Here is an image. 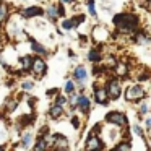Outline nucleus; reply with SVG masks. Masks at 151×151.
Returning a JSON list of instances; mask_svg holds the SVG:
<instances>
[{
	"label": "nucleus",
	"instance_id": "obj_32",
	"mask_svg": "<svg viewBox=\"0 0 151 151\" xmlns=\"http://www.w3.org/2000/svg\"><path fill=\"white\" fill-rule=\"evenodd\" d=\"M72 124H73V125H75V127H76V128H78V127H80V122H78V119H76V117H73V119H72Z\"/></svg>",
	"mask_w": 151,
	"mask_h": 151
},
{
	"label": "nucleus",
	"instance_id": "obj_24",
	"mask_svg": "<svg viewBox=\"0 0 151 151\" xmlns=\"http://www.w3.org/2000/svg\"><path fill=\"white\" fill-rule=\"evenodd\" d=\"M88 8H89V13L93 17H96V10H94V0H88Z\"/></svg>",
	"mask_w": 151,
	"mask_h": 151
},
{
	"label": "nucleus",
	"instance_id": "obj_11",
	"mask_svg": "<svg viewBox=\"0 0 151 151\" xmlns=\"http://www.w3.org/2000/svg\"><path fill=\"white\" fill-rule=\"evenodd\" d=\"M62 112H63V109L60 107V106H57V104H54L52 107H50V111H49V114H50V117L52 119H59L60 115H62Z\"/></svg>",
	"mask_w": 151,
	"mask_h": 151
},
{
	"label": "nucleus",
	"instance_id": "obj_8",
	"mask_svg": "<svg viewBox=\"0 0 151 151\" xmlns=\"http://www.w3.org/2000/svg\"><path fill=\"white\" fill-rule=\"evenodd\" d=\"M42 13H44L42 8H39V7H29V8H26V10L23 12V17H24V18H31V17L42 15Z\"/></svg>",
	"mask_w": 151,
	"mask_h": 151
},
{
	"label": "nucleus",
	"instance_id": "obj_9",
	"mask_svg": "<svg viewBox=\"0 0 151 151\" xmlns=\"http://www.w3.org/2000/svg\"><path fill=\"white\" fill-rule=\"evenodd\" d=\"M73 76L80 81V85H83V80H86V68L85 67H76L75 72H73Z\"/></svg>",
	"mask_w": 151,
	"mask_h": 151
},
{
	"label": "nucleus",
	"instance_id": "obj_27",
	"mask_svg": "<svg viewBox=\"0 0 151 151\" xmlns=\"http://www.w3.org/2000/svg\"><path fill=\"white\" fill-rule=\"evenodd\" d=\"M62 26L65 28V29H72V28H73V24H72V21H70V20H65V21L62 23Z\"/></svg>",
	"mask_w": 151,
	"mask_h": 151
},
{
	"label": "nucleus",
	"instance_id": "obj_23",
	"mask_svg": "<svg viewBox=\"0 0 151 151\" xmlns=\"http://www.w3.org/2000/svg\"><path fill=\"white\" fill-rule=\"evenodd\" d=\"M65 91L70 93V94L75 91V85H73V81H67V83H65Z\"/></svg>",
	"mask_w": 151,
	"mask_h": 151
},
{
	"label": "nucleus",
	"instance_id": "obj_5",
	"mask_svg": "<svg viewBox=\"0 0 151 151\" xmlns=\"http://www.w3.org/2000/svg\"><path fill=\"white\" fill-rule=\"evenodd\" d=\"M127 99H130V101H135V99H141L145 96V91L141 86L135 85V86H130V88L127 89Z\"/></svg>",
	"mask_w": 151,
	"mask_h": 151
},
{
	"label": "nucleus",
	"instance_id": "obj_6",
	"mask_svg": "<svg viewBox=\"0 0 151 151\" xmlns=\"http://www.w3.org/2000/svg\"><path fill=\"white\" fill-rule=\"evenodd\" d=\"M33 72L36 73V75H44V72H46V62H44L42 59H39V57H36V59L33 60Z\"/></svg>",
	"mask_w": 151,
	"mask_h": 151
},
{
	"label": "nucleus",
	"instance_id": "obj_4",
	"mask_svg": "<svg viewBox=\"0 0 151 151\" xmlns=\"http://www.w3.org/2000/svg\"><path fill=\"white\" fill-rule=\"evenodd\" d=\"M102 148V141L96 135H89L86 140V151H99Z\"/></svg>",
	"mask_w": 151,
	"mask_h": 151
},
{
	"label": "nucleus",
	"instance_id": "obj_14",
	"mask_svg": "<svg viewBox=\"0 0 151 151\" xmlns=\"http://www.w3.org/2000/svg\"><path fill=\"white\" fill-rule=\"evenodd\" d=\"M33 60L34 59H31L29 55H24L23 59H21V65H23V68L24 70H29L31 67H33Z\"/></svg>",
	"mask_w": 151,
	"mask_h": 151
},
{
	"label": "nucleus",
	"instance_id": "obj_13",
	"mask_svg": "<svg viewBox=\"0 0 151 151\" xmlns=\"http://www.w3.org/2000/svg\"><path fill=\"white\" fill-rule=\"evenodd\" d=\"M47 17L50 18V20H55L57 17H59V7H55V5H50L49 8H47Z\"/></svg>",
	"mask_w": 151,
	"mask_h": 151
},
{
	"label": "nucleus",
	"instance_id": "obj_7",
	"mask_svg": "<svg viewBox=\"0 0 151 151\" xmlns=\"http://www.w3.org/2000/svg\"><path fill=\"white\" fill-rule=\"evenodd\" d=\"M94 98H96V101H98L99 104H106V102H107V99H109L107 89H104V88H96Z\"/></svg>",
	"mask_w": 151,
	"mask_h": 151
},
{
	"label": "nucleus",
	"instance_id": "obj_18",
	"mask_svg": "<svg viewBox=\"0 0 151 151\" xmlns=\"http://www.w3.org/2000/svg\"><path fill=\"white\" fill-rule=\"evenodd\" d=\"M115 72H117V75L124 76L125 73H127V65H124V63H119V65H115Z\"/></svg>",
	"mask_w": 151,
	"mask_h": 151
},
{
	"label": "nucleus",
	"instance_id": "obj_17",
	"mask_svg": "<svg viewBox=\"0 0 151 151\" xmlns=\"http://www.w3.org/2000/svg\"><path fill=\"white\" fill-rule=\"evenodd\" d=\"M135 41H137L138 44H148V42H151V41L148 39V37L145 36L143 33H138V34H135Z\"/></svg>",
	"mask_w": 151,
	"mask_h": 151
},
{
	"label": "nucleus",
	"instance_id": "obj_12",
	"mask_svg": "<svg viewBox=\"0 0 151 151\" xmlns=\"http://www.w3.org/2000/svg\"><path fill=\"white\" fill-rule=\"evenodd\" d=\"M46 150H47V141L42 137L37 138L36 145H34V151H46Z\"/></svg>",
	"mask_w": 151,
	"mask_h": 151
},
{
	"label": "nucleus",
	"instance_id": "obj_31",
	"mask_svg": "<svg viewBox=\"0 0 151 151\" xmlns=\"http://www.w3.org/2000/svg\"><path fill=\"white\" fill-rule=\"evenodd\" d=\"M59 15H60V17H63V15H65V8H63L62 4L59 5Z\"/></svg>",
	"mask_w": 151,
	"mask_h": 151
},
{
	"label": "nucleus",
	"instance_id": "obj_19",
	"mask_svg": "<svg viewBox=\"0 0 151 151\" xmlns=\"http://www.w3.org/2000/svg\"><path fill=\"white\" fill-rule=\"evenodd\" d=\"M31 46H33V49L36 50L37 54H46V49H44V47L41 46V44H37L36 41H33V42H31Z\"/></svg>",
	"mask_w": 151,
	"mask_h": 151
},
{
	"label": "nucleus",
	"instance_id": "obj_20",
	"mask_svg": "<svg viewBox=\"0 0 151 151\" xmlns=\"http://www.w3.org/2000/svg\"><path fill=\"white\" fill-rule=\"evenodd\" d=\"M29 141H31V133H24L23 138H21V146L26 148L28 145H29Z\"/></svg>",
	"mask_w": 151,
	"mask_h": 151
},
{
	"label": "nucleus",
	"instance_id": "obj_26",
	"mask_svg": "<svg viewBox=\"0 0 151 151\" xmlns=\"http://www.w3.org/2000/svg\"><path fill=\"white\" fill-rule=\"evenodd\" d=\"M21 86H23V89H31V88H34V83L33 81H24Z\"/></svg>",
	"mask_w": 151,
	"mask_h": 151
},
{
	"label": "nucleus",
	"instance_id": "obj_1",
	"mask_svg": "<svg viewBox=\"0 0 151 151\" xmlns=\"http://www.w3.org/2000/svg\"><path fill=\"white\" fill-rule=\"evenodd\" d=\"M114 24L120 33H133L138 26V17L135 15H117L114 18Z\"/></svg>",
	"mask_w": 151,
	"mask_h": 151
},
{
	"label": "nucleus",
	"instance_id": "obj_34",
	"mask_svg": "<svg viewBox=\"0 0 151 151\" xmlns=\"http://www.w3.org/2000/svg\"><path fill=\"white\" fill-rule=\"evenodd\" d=\"M146 125L151 128V117H148V119H146Z\"/></svg>",
	"mask_w": 151,
	"mask_h": 151
},
{
	"label": "nucleus",
	"instance_id": "obj_30",
	"mask_svg": "<svg viewBox=\"0 0 151 151\" xmlns=\"http://www.w3.org/2000/svg\"><path fill=\"white\" fill-rule=\"evenodd\" d=\"M15 107H17V101H10V102H8V107H7V109H8L10 112L15 111Z\"/></svg>",
	"mask_w": 151,
	"mask_h": 151
},
{
	"label": "nucleus",
	"instance_id": "obj_16",
	"mask_svg": "<svg viewBox=\"0 0 151 151\" xmlns=\"http://www.w3.org/2000/svg\"><path fill=\"white\" fill-rule=\"evenodd\" d=\"M88 59L91 60V62H99V60H101V52H99V50H96V49H93L91 52H89Z\"/></svg>",
	"mask_w": 151,
	"mask_h": 151
},
{
	"label": "nucleus",
	"instance_id": "obj_10",
	"mask_svg": "<svg viewBox=\"0 0 151 151\" xmlns=\"http://www.w3.org/2000/svg\"><path fill=\"white\" fill-rule=\"evenodd\" d=\"M78 106H80V109H81L83 112H88V109H89V99L86 98V96H80Z\"/></svg>",
	"mask_w": 151,
	"mask_h": 151
},
{
	"label": "nucleus",
	"instance_id": "obj_22",
	"mask_svg": "<svg viewBox=\"0 0 151 151\" xmlns=\"http://www.w3.org/2000/svg\"><path fill=\"white\" fill-rule=\"evenodd\" d=\"M83 20H85V17H83V15H78V17H76V18H72V20H70V21H72L73 28H75V26H78V24L81 23Z\"/></svg>",
	"mask_w": 151,
	"mask_h": 151
},
{
	"label": "nucleus",
	"instance_id": "obj_35",
	"mask_svg": "<svg viewBox=\"0 0 151 151\" xmlns=\"http://www.w3.org/2000/svg\"><path fill=\"white\" fill-rule=\"evenodd\" d=\"M55 91H57V89H49V91H47V94H49V96H52Z\"/></svg>",
	"mask_w": 151,
	"mask_h": 151
},
{
	"label": "nucleus",
	"instance_id": "obj_33",
	"mask_svg": "<svg viewBox=\"0 0 151 151\" xmlns=\"http://www.w3.org/2000/svg\"><path fill=\"white\" fill-rule=\"evenodd\" d=\"M60 2H62V4H73L75 0H60Z\"/></svg>",
	"mask_w": 151,
	"mask_h": 151
},
{
	"label": "nucleus",
	"instance_id": "obj_21",
	"mask_svg": "<svg viewBox=\"0 0 151 151\" xmlns=\"http://www.w3.org/2000/svg\"><path fill=\"white\" fill-rule=\"evenodd\" d=\"M114 151H130V143H120L119 146H115Z\"/></svg>",
	"mask_w": 151,
	"mask_h": 151
},
{
	"label": "nucleus",
	"instance_id": "obj_28",
	"mask_svg": "<svg viewBox=\"0 0 151 151\" xmlns=\"http://www.w3.org/2000/svg\"><path fill=\"white\" fill-rule=\"evenodd\" d=\"M133 132L138 135V137H141V135H143V130H141L140 125H133Z\"/></svg>",
	"mask_w": 151,
	"mask_h": 151
},
{
	"label": "nucleus",
	"instance_id": "obj_36",
	"mask_svg": "<svg viewBox=\"0 0 151 151\" xmlns=\"http://www.w3.org/2000/svg\"><path fill=\"white\" fill-rule=\"evenodd\" d=\"M0 151H4V148H2V146H0Z\"/></svg>",
	"mask_w": 151,
	"mask_h": 151
},
{
	"label": "nucleus",
	"instance_id": "obj_2",
	"mask_svg": "<svg viewBox=\"0 0 151 151\" xmlns=\"http://www.w3.org/2000/svg\"><path fill=\"white\" fill-rule=\"evenodd\" d=\"M107 94L111 99H117L120 96V81L117 78H111L107 83Z\"/></svg>",
	"mask_w": 151,
	"mask_h": 151
},
{
	"label": "nucleus",
	"instance_id": "obj_25",
	"mask_svg": "<svg viewBox=\"0 0 151 151\" xmlns=\"http://www.w3.org/2000/svg\"><path fill=\"white\" fill-rule=\"evenodd\" d=\"M65 102H67V99L63 98V96H57V99H55V104L57 106H60V107H62V106H65Z\"/></svg>",
	"mask_w": 151,
	"mask_h": 151
},
{
	"label": "nucleus",
	"instance_id": "obj_15",
	"mask_svg": "<svg viewBox=\"0 0 151 151\" xmlns=\"http://www.w3.org/2000/svg\"><path fill=\"white\" fill-rule=\"evenodd\" d=\"M7 17H8V8H7V5H5V4H0V23L7 20Z\"/></svg>",
	"mask_w": 151,
	"mask_h": 151
},
{
	"label": "nucleus",
	"instance_id": "obj_29",
	"mask_svg": "<svg viewBox=\"0 0 151 151\" xmlns=\"http://www.w3.org/2000/svg\"><path fill=\"white\" fill-rule=\"evenodd\" d=\"M148 109H150V107H148V104H146V102H143V104L140 106V114H146Z\"/></svg>",
	"mask_w": 151,
	"mask_h": 151
},
{
	"label": "nucleus",
	"instance_id": "obj_3",
	"mask_svg": "<svg viewBox=\"0 0 151 151\" xmlns=\"http://www.w3.org/2000/svg\"><path fill=\"white\" fill-rule=\"evenodd\" d=\"M106 120L109 122V124H115V125H125L127 124V117H125L122 112H109L107 115H106Z\"/></svg>",
	"mask_w": 151,
	"mask_h": 151
}]
</instances>
